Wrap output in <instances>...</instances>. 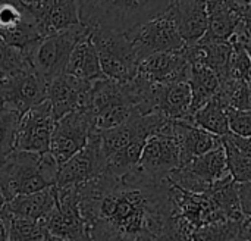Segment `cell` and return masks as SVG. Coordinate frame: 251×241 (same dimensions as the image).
<instances>
[{"instance_id":"42","label":"cell","mask_w":251,"mask_h":241,"mask_svg":"<svg viewBox=\"0 0 251 241\" xmlns=\"http://www.w3.org/2000/svg\"><path fill=\"white\" fill-rule=\"evenodd\" d=\"M43 241H46V239H44V240H43Z\"/></svg>"},{"instance_id":"1","label":"cell","mask_w":251,"mask_h":241,"mask_svg":"<svg viewBox=\"0 0 251 241\" xmlns=\"http://www.w3.org/2000/svg\"><path fill=\"white\" fill-rule=\"evenodd\" d=\"M78 208L91 241L151 239L172 216L169 181L149 186L104 174L78 187Z\"/></svg>"},{"instance_id":"12","label":"cell","mask_w":251,"mask_h":241,"mask_svg":"<svg viewBox=\"0 0 251 241\" xmlns=\"http://www.w3.org/2000/svg\"><path fill=\"white\" fill-rule=\"evenodd\" d=\"M54 124L56 118L47 100L28 109L19 118L15 137V150L40 155L49 153Z\"/></svg>"},{"instance_id":"34","label":"cell","mask_w":251,"mask_h":241,"mask_svg":"<svg viewBox=\"0 0 251 241\" xmlns=\"http://www.w3.org/2000/svg\"><path fill=\"white\" fill-rule=\"evenodd\" d=\"M235 184H237V194H238L241 211L246 216H251V181L235 183Z\"/></svg>"},{"instance_id":"8","label":"cell","mask_w":251,"mask_h":241,"mask_svg":"<svg viewBox=\"0 0 251 241\" xmlns=\"http://www.w3.org/2000/svg\"><path fill=\"white\" fill-rule=\"evenodd\" d=\"M228 175L229 172L226 168L225 152L221 144L218 149L194 158L174 169L169 174L168 181L181 190L200 194L207 191L213 184L226 178Z\"/></svg>"},{"instance_id":"20","label":"cell","mask_w":251,"mask_h":241,"mask_svg":"<svg viewBox=\"0 0 251 241\" xmlns=\"http://www.w3.org/2000/svg\"><path fill=\"white\" fill-rule=\"evenodd\" d=\"M172 134L179 146L181 165L190 162L194 158L206 155L221 146V137H216L184 121H174Z\"/></svg>"},{"instance_id":"7","label":"cell","mask_w":251,"mask_h":241,"mask_svg":"<svg viewBox=\"0 0 251 241\" xmlns=\"http://www.w3.org/2000/svg\"><path fill=\"white\" fill-rule=\"evenodd\" d=\"M125 35L132 43L140 62L153 53L181 52L185 47L169 9L134 27Z\"/></svg>"},{"instance_id":"22","label":"cell","mask_w":251,"mask_h":241,"mask_svg":"<svg viewBox=\"0 0 251 241\" xmlns=\"http://www.w3.org/2000/svg\"><path fill=\"white\" fill-rule=\"evenodd\" d=\"M65 74L75 77L78 80L87 81V82H94V81L104 78V75L100 69L97 52L88 37V31L75 44V47L68 59Z\"/></svg>"},{"instance_id":"35","label":"cell","mask_w":251,"mask_h":241,"mask_svg":"<svg viewBox=\"0 0 251 241\" xmlns=\"http://www.w3.org/2000/svg\"><path fill=\"white\" fill-rule=\"evenodd\" d=\"M0 241H9L7 239V228H6V221L0 209Z\"/></svg>"},{"instance_id":"14","label":"cell","mask_w":251,"mask_h":241,"mask_svg":"<svg viewBox=\"0 0 251 241\" xmlns=\"http://www.w3.org/2000/svg\"><path fill=\"white\" fill-rule=\"evenodd\" d=\"M207 29L200 41H229L237 25L251 18L250 0H212L206 3Z\"/></svg>"},{"instance_id":"9","label":"cell","mask_w":251,"mask_h":241,"mask_svg":"<svg viewBox=\"0 0 251 241\" xmlns=\"http://www.w3.org/2000/svg\"><path fill=\"white\" fill-rule=\"evenodd\" d=\"M94 133L97 131L90 110L85 107L76 109L56 121L49 153L53 156L57 166H60L78 153Z\"/></svg>"},{"instance_id":"41","label":"cell","mask_w":251,"mask_h":241,"mask_svg":"<svg viewBox=\"0 0 251 241\" xmlns=\"http://www.w3.org/2000/svg\"><path fill=\"white\" fill-rule=\"evenodd\" d=\"M246 241H251V240H246Z\"/></svg>"},{"instance_id":"15","label":"cell","mask_w":251,"mask_h":241,"mask_svg":"<svg viewBox=\"0 0 251 241\" xmlns=\"http://www.w3.org/2000/svg\"><path fill=\"white\" fill-rule=\"evenodd\" d=\"M182 50L153 53L144 57L137 66L135 77L144 80L151 85L179 82V81L188 82L190 63L184 56Z\"/></svg>"},{"instance_id":"33","label":"cell","mask_w":251,"mask_h":241,"mask_svg":"<svg viewBox=\"0 0 251 241\" xmlns=\"http://www.w3.org/2000/svg\"><path fill=\"white\" fill-rule=\"evenodd\" d=\"M226 121H228L229 133L240 137H251L250 110H237V109L226 107Z\"/></svg>"},{"instance_id":"13","label":"cell","mask_w":251,"mask_h":241,"mask_svg":"<svg viewBox=\"0 0 251 241\" xmlns=\"http://www.w3.org/2000/svg\"><path fill=\"white\" fill-rule=\"evenodd\" d=\"M47 81L32 69L0 81V100L19 115L46 100Z\"/></svg>"},{"instance_id":"40","label":"cell","mask_w":251,"mask_h":241,"mask_svg":"<svg viewBox=\"0 0 251 241\" xmlns=\"http://www.w3.org/2000/svg\"><path fill=\"white\" fill-rule=\"evenodd\" d=\"M201 1H204V3H207V1H212V0H201Z\"/></svg>"},{"instance_id":"17","label":"cell","mask_w":251,"mask_h":241,"mask_svg":"<svg viewBox=\"0 0 251 241\" xmlns=\"http://www.w3.org/2000/svg\"><path fill=\"white\" fill-rule=\"evenodd\" d=\"M28 9L44 37L81 25L76 0H40Z\"/></svg>"},{"instance_id":"38","label":"cell","mask_w":251,"mask_h":241,"mask_svg":"<svg viewBox=\"0 0 251 241\" xmlns=\"http://www.w3.org/2000/svg\"><path fill=\"white\" fill-rule=\"evenodd\" d=\"M78 241H91V240H90V237H88V236H85V237H82L81 240H78Z\"/></svg>"},{"instance_id":"27","label":"cell","mask_w":251,"mask_h":241,"mask_svg":"<svg viewBox=\"0 0 251 241\" xmlns=\"http://www.w3.org/2000/svg\"><path fill=\"white\" fill-rule=\"evenodd\" d=\"M1 214L6 221L9 241H43L49 236L46 219L34 221V219L16 216L9 214L4 209V206L1 208Z\"/></svg>"},{"instance_id":"23","label":"cell","mask_w":251,"mask_h":241,"mask_svg":"<svg viewBox=\"0 0 251 241\" xmlns=\"http://www.w3.org/2000/svg\"><path fill=\"white\" fill-rule=\"evenodd\" d=\"M54 202H56V190L54 187H50L32 194L16 196L4 203V209L16 216L34 219V221H44L49 216V214L53 211Z\"/></svg>"},{"instance_id":"11","label":"cell","mask_w":251,"mask_h":241,"mask_svg":"<svg viewBox=\"0 0 251 241\" xmlns=\"http://www.w3.org/2000/svg\"><path fill=\"white\" fill-rule=\"evenodd\" d=\"M0 37L25 54L44 35L21 0H0Z\"/></svg>"},{"instance_id":"3","label":"cell","mask_w":251,"mask_h":241,"mask_svg":"<svg viewBox=\"0 0 251 241\" xmlns=\"http://www.w3.org/2000/svg\"><path fill=\"white\" fill-rule=\"evenodd\" d=\"M59 166L50 153L13 150L0 165V191L4 202L56 186Z\"/></svg>"},{"instance_id":"37","label":"cell","mask_w":251,"mask_h":241,"mask_svg":"<svg viewBox=\"0 0 251 241\" xmlns=\"http://www.w3.org/2000/svg\"><path fill=\"white\" fill-rule=\"evenodd\" d=\"M4 203H6V202H4V197H3V194H1V191H0V209L4 206Z\"/></svg>"},{"instance_id":"10","label":"cell","mask_w":251,"mask_h":241,"mask_svg":"<svg viewBox=\"0 0 251 241\" xmlns=\"http://www.w3.org/2000/svg\"><path fill=\"white\" fill-rule=\"evenodd\" d=\"M106 174V158L99 133L91 134L87 144L59 166L56 187H81Z\"/></svg>"},{"instance_id":"28","label":"cell","mask_w":251,"mask_h":241,"mask_svg":"<svg viewBox=\"0 0 251 241\" xmlns=\"http://www.w3.org/2000/svg\"><path fill=\"white\" fill-rule=\"evenodd\" d=\"M216 97L226 107L237 109V110H250V82L226 78L225 81L221 82V87H219V91H218Z\"/></svg>"},{"instance_id":"29","label":"cell","mask_w":251,"mask_h":241,"mask_svg":"<svg viewBox=\"0 0 251 241\" xmlns=\"http://www.w3.org/2000/svg\"><path fill=\"white\" fill-rule=\"evenodd\" d=\"M21 115L0 100V165L15 150V137Z\"/></svg>"},{"instance_id":"36","label":"cell","mask_w":251,"mask_h":241,"mask_svg":"<svg viewBox=\"0 0 251 241\" xmlns=\"http://www.w3.org/2000/svg\"><path fill=\"white\" fill-rule=\"evenodd\" d=\"M46 241H63V240L56 239V237H51V236H47V237H46Z\"/></svg>"},{"instance_id":"31","label":"cell","mask_w":251,"mask_h":241,"mask_svg":"<svg viewBox=\"0 0 251 241\" xmlns=\"http://www.w3.org/2000/svg\"><path fill=\"white\" fill-rule=\"evenodd\" d=\"M231 47H232V52H231L229 63H228V78L250 82V50L238 44H231Z\"/></svg>"},{"instance_id":"2","label":"cell","mask_w":251,"mask_h":241,"mask_svg":"<svg viewBox=\"0 0 251 241\" xmlns=\"http://www.w3.org/2000/svg\"><path fill=\"white\" fill-rule=\"evenodd\" d=\"M174 0H76L78 18L87 29L128 32L166 12Z\"/></svg>"},{"instance_id":"32","label":"cell","mask_w":251,"mask_h":241,"mask_svg":"<svg viewBox=\"0 0 251 241\" xmlns=\"http://www.w3.org/2000/svg\"><path fill=\"white\" fill-rule=\"evenodd\" d=\"M193 230L179 218L171 216L169 221L151 237V241H191Z\"/></svg>"},{"instance_id":"5","label":"cell","mask_w":251,"mask_h":241,"mask_svg":"<svg viewBox=\"0 0 251 241\" xmlns=\"http://www.w3.org/2000/svg\"><path fill=\"white\" fill-rule=\"evenodd\" d=\"M87 34V28L78 25L68 31L43 37L26 53V59L35 74L47 82L65 74L68 59L75 44Z\"/></svg>"},{"instance_id":"4","label":"cell","mask_w":251,"mask_h":241,"mask_svg":"<svg viewBox=\"0 0 251 241\" xmlns=\"http://www.w3.org/2000/svg\"><path fill=\"white\" fill-rule=\"evenodd\" d=\"M88 37L97 52L100 69L104 78L126 82L137 74L140 63L132 43L124 32L110 29H87Z\"/></svg>"},{"instance_id":"18","label":"cell","mask_w":251,"mask_h":241,"mask_svg":"<svg viewBox=\"0 0 251 241\" xmlns=\"http://www.w3.org/2000/svg\"><path fill=\"white\" fill-rule=\"evenodd\" d=\"M153 112L171 121L188 122L191 116V91L185 81L151 87Z\"/></svg>"},{"instance_id":"39","label":"cell","mask_w":251,"mask_h":241,"mask_svg":"<svg viewBox=\"0 0 251 241\" xmlns=\"http://www.w3.org/2000/svg\"><path fill=\"white\" fill-rule=\"evenodd\" d=\"M137 241H151V239H141V240H137Z\"/></svg>"},{"instance_id":"6","label":"cell","mask_w":251,"mask_h":241,"mask_svg":"<svg viewBox=\"0 0 251 241\" xmlns=\"http://www.w3.org/2000/svg\"><path fill=\"white\" fill-rule=\"evenodd\" d=\"M181 165L179 146L174 135L154 134L146 140L140 161L126 178L140 184L165 183L169 174Z\"/></svg>"},{"instance_id":"19","label":"cell","mask_w":251,"mask_h":241,"mask_svg":"<svg viewBox=\"0 0 251 241\" xmlns=\"http://www.w3.org/2000/svg\"><path fill=\"white\" fill-rule=\"evenodd\" d=\"M169 12L185 46H194L203 38L207 29V9L204 1L174 0Z\"/></svg>"},{"instance_id":"25","label":"cell","mask_w":251,"mask_h":241,"mask_svg":"<svg viewBox=\"0 0 251 241\" xmlns=\"http://www.w3.org/2000/svg\"><path fill=\"white\" fill-rule=\"evenodd\" d=\"M251 240V218L237 221H221L200 227L191 233V241H246Z\"/></svg>"},{"instance_id":"16","label":"cell","mask_w":251,"mask_h":241,"mask_svg":"<svg viewBox=\"0 0 251 241\" xmlns=\"http://www.w3.org/2000/svg\"><path fill=\"white\" fill-rule=\"evenodd\" d=\"M91 84L68 74H62L47 82L46 100L56 121L76 109L85 107Z\"/></svg>"},{"instance_id":"30","label":"cell","mask_w":251,"mask_h":241,"mask_svg":"<svg viewBox=\"0 0 251 241\" xmlns=\"http://www.w3.org/2000/svg\"><path fill=\"white\" fill-rule=\"evenodd\" d=\"M32 69L26 56L19 49L7 44L0 37V81L18 72Z\"/></svg>"},{"instance_id":"24","label":"cell","mask_w":251,"mask_h":241,"mask_svg":"<svg viewBox=\"0 0 251 241\" xmlns=\"http://www.w3.org/2000/svg\"><path fill=\"white\" fill-rule=\"evenodd\" d=\"M188 85L191 91V115L212 100L221 87L218 75L204 65L193 63L190 65Z\"/></svg>"},{"instance_id":"26","label":"cell","mask_w":251,"mask_h":241,"mask_svg":"<svg viewBox=\"0 0 251 241\" xmlns=\"http://www.w3.org/2000/svg\"><path fill=\"white\" fill-rule=\"evenodd\" d=\"M187 124H191L200 130H204L216 137H224L228 133L226 106L215 96L204 106L197 109L190 116Z\"/></svg>"},{"instance_id":"21","label":"cell","mask_w":251,"mask_h":241,"mask_svg":"<svg viewBox=\"0 0 251 241\" xmlns=\"http://www.w3.org/2000/svg\"><path fill=\"white\" fill-rule=\"evenodd\" d=\"M221 144L225 152L226 168L235 183L251 181V140L226 133L221 137Z\"/></svg>"}]
</instances>
